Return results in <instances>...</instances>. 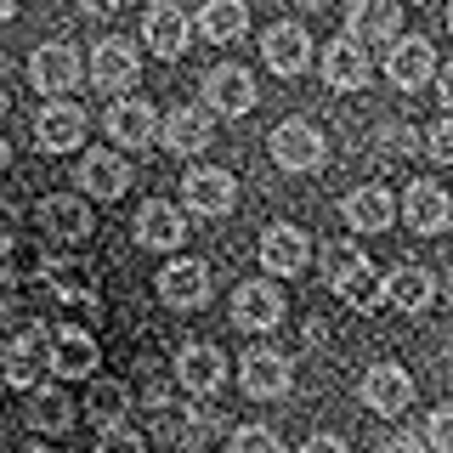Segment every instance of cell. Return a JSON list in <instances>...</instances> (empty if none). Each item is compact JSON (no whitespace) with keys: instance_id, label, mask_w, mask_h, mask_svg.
<instances>
[{"instance_id":"37","label":"cell","mask_w":453,"mask_h":453,"mask_svg":"<svg viewBox=\"0 0 453 453\" xmlns=\"http://www.w3.org/2000/svg\"><path fill=\"white\" fill-rule=\"evenodd\" d=\"M96 453H148V442H142L131 425H113V431L96 436Z\"/></svg>"},{"instance_id":"11","label":"cell","mask_w":453,"mask_h":453,"mask_svg":"<svg viewBox=\"0 0 453 453\" xmlns=\"http://www.w3.org/2000/svg\"><path fill=\"white\" fill-rule=\"evenodd\" d=\"M85 136V108L74 103H46L35 119V148L40 153H74Z\"/></svg>"},{"instance_id":"3","label":"cell","mask_w":453,"mask_h":453,"mask_svg":"<svg viewBox=\"0 0 453 453\" xmlns=\"http://www.w3.org/2000/svg\"><path fill=\"white\" fill-rule=\"evenodd\" d=\"M35 221H40V233H46L51 244H85V238H91V204L74 198V193L40 198V204H35Z\"/></svg>"},{"instance_id":"29","label":"cell","mask_w":453,"mask_h":453,"mask_svg":"<svg viewBox=\"0 0 453 453\" xmlns=\"http://www.w3.org/2000/svg\"><path fill=\"white\" fill-rule=\"evenodd\" d=\"M198 28H204V40H210V46H233V40L250 28L244 0H210V6L198 12Z\"/></svg>"},{"instance_id":"48","label":"cell","mask_w":453,"mask_h":453,"mask_svg":"<svg viewBox=\"0 0 453 453\" xmlns=\"http://www.w3.org/2000/svg\"><path fill=\"white\" fill-rule=\"evenodd\" d=\"M448 357H453V346H448Z\"/></svg>"},{"instance_id":"1","label":"cell","mask_w":453,"mask_h":453,"mask_svg":"<svg viewBox=\"0 0 453 453\" xmlns=\"http://www.w3.org/2000/svg\"><path fill=\"white\" fill-rule=\"evenodd\" d=\"M40 363H51V334H40L35 323H23V329L0 346V386H35Z\"/></svg>"},{"instance_id":"44","label":"cell","mask_w":453,"mask_h":453,"mask_svg":"<svg viewBox=\"0 0 453 453\" xmlns=\"http://www.w3.org/2000/svg\"><path fill=\"white\" fill-rule=\"evenodd\" d=\"M18 18V6H12V0H0V23H12Z\"/></svg>"},{"instance_id":"8","label":"cell","mask_w":453,"mask_h":453,"mask_svg":"<svg viewBox=\"0 0 453 453\" xmlns=\"http://www.w3.org/2000/svg\"><path fill=\"white\" fill-rule=\"evenodd\" d=\"M238 380H244V391L250 396H283L295 386V368H289V357L283 351H273V346H255V351H244V363H238Z\"/></svg>"},{"instance_id":"25","label":"cell","mask_w":453,"mask_h":453,"mask_svg":"<svg viewBox=\"0 0 453 453\" xmlns=\"http://www.w3.org/2000/svg\"><path fill=\"white\" fill-rule=\"evenodd\" d=\"M96 363H103V351L85 329H51V368L63 380H91Z\"/></svg>"},{"instance_id":"41","label":"cell","mask_w":453,"mask_h":453,"mask_svg":"<svg viewBox=\"0 0 453 453\" xmlns=\"http://www.w3.org/2000/svg\"><path fill=\"white\" fill-rule=\"evenodd\" d=\"M380 453H425V442H419V436H391Z\"/></svg>"},{"instance_id":"5","label":"cell","mask_w":453,"mask_h":453,"mask_svg":"<svg viewBox=\"0 0 453 453\" xmlns=\"http://www.w3.org/2000/svg\"><path fill=\"white\" fill-rule=\"evenodd\" d=\"M323 153H329V142H323V131L311 119H283L273 131V159L283 170H318Z\"/></svg>"},{"instance_id":"30","label":"cell","mask_w":453,"mask_h":453,"mask_svg":"<svg viewBox=\"0 0 453 453\" xmlns=\"http://www.w3.org/2000/svg\"><path fill=\"white\" fill-rule=\"evenodd\" d=\"M85 408H91V419L113 431V425H125V408H131V391L119 386V380H91V391H85Z\"/></svg>"},{"instance_id":"34","label":"cell","mask_w":453,"mask_h":453,"mask_svg":"<svg viewBox=\"0 0 453 453\" xmlns=\"http://www.w3.org/2000/svg\"><path fill=\"white\" fill-rule=\"evenodd\" d=\"M340 301H346V306H357V311H374L380 301H386V283H380V273H374V266H363V273H351L346 283H340Z\"/></svg>"},{"instance_id":"22","label":"cell","mask_w":453,"mask_h":453,"mask_svg":"<svg viewBox=\"0 0 453 453\" xmlns=\"http://www.w3.org/2000/svg\"><path fill=\"white\" fill-rule=\"evenodd\" d=\"M181 238H188V221H181V210L170 204V198H148V204L136 210V244H148V250H176Z\"/></svg>"},{"instance_id":"31","label":"cell","mask_w":453,"mask_h":453,"mask_svg":"<svg viewBox=\"0 0 453 453\" xmlns=\"http://www.w3.org/2000/svg\"><path fill=\"white\" fill-rule=\"evenodd\" d=\"M363 250L357 244H351V238H334V244H323L318 250V278L323 283H329V289H340V283H346L351 273H363Z\"/></svg>"},{"instance_id":"15","label":"cell","mask_w":453,"mask_h":453,"mask_svg":"<svg viewBox=\"0 0 453 453\" xmlns=\"http://www.w3.org/2000/svg\"><path fill=\"white\" fill-rule=\"evenodd\" d=\"M363 403L374 408V414H403L408 403H414V380H408V368H396V363H374L363 374Z\"/></svg>"},{"instance_id":"18","label":"cell","mask_w":453,"mask_h":453,"mask_svg":"<svg viewBox=\"0 0 453 453\" xmlns=\"http://www.w3.org/2000/svg\"><path fill=\"white\" fill-rule=\"evenodd\" d=\"M340 216H346V226H357V233H391L396 198L368 181V188H351L346 198H340Z\"/></svg>"},{"instance_id":"14","label":"cell","mask_w":453,"mask_h":453,"mask_svg":"<svg viewBox=\"0 0 453 453\" xmlns=\"http://www.w3.org/2000/svg\"><path fill=\"white\" fill-rule=\"evenodd\" d=\"M136 74H142V63H136L131 40L113 35V40H103V46L91 51V85H96V91H131Z\"/></svg>"},{"instance_id":"4","label":"cell","mask_w":453,"mask_h":453,"mask_svg":"<svg viewBox=\"0 0 453 453\" xmlns=\"http://www.w3.org/2000/svg\"><path fill=\"white\" fill-rule=\"evenodd\" d=\"M255 80H250V68H238V63H216L204 74V108L210 113H226V119H238V113H250L255 108Z\"/></svg>"},{"instance_id":"35","label":"cell","mask_w":453,"mask_h":453,"mask_svg":"<svg viewBox=\"0 0 453 453\" xmlns=\"http://www.w3.org/2000/svg\"><path fill=\"white\" fill-rule=\"evenodd\" d=\"M226 453H283V442H278V431H266V425H244Z\"/></svg>"},{"instance_id":"16","label":"cell","mask_w":453,"mask_h":453,"mask_svg":"<svg viewBox=\"0 0 453 453\" xmlns=\"http://www.w3.org/2000/svg\"><path fill=\"white\" fill-rule=\"evenodd\" d=\"M188 35H193L188 12H181V6H170V0H159V6H148V18H142V40H148V46L159 51L165 63H176V57L188 51Z\"/></svg>"},{"instance_id":"23","label":"cell","mask_w":453,"mask_h":453,"mask_svg":"<svg viewBox=\"0 0 453 453\" xmlns=\"http://www.w3.org/2000/svg\"><path fill=\"white\" fill-rule=\"evenodd\" d=\"M403 216L414 233H442V226L453 221V198L436 188V181H408V198H403Z\"/></svg>"},{"instance_id":"12","label":"cell","mask_w":453,"mask_h":453,"mask_svg":"<svg viewBox=\"0 0 453 453\" xmlns=\"http://www.w3.org/2000/svg\"><path fill=\"white\" fill-rule=\"evenodd\" d=\"M80 74H85V63H80V51L74 46H40L35 57H28V80H35V91H74L80 85Z\"/></svg>"},{"instance_id":"40","label":"cell","mask_w":453,"mask_h":453,"mask_svg":"<svg viewBox=\"0 0 453 453\" xmlns=\"http://www.w3.org/2000/svg\"><path fill=\"white\" fill-rule=\"evenodd\" d=\"M301 453H346V442H340V436H306Z\"/></svg>"},{"instance_id":"9","label":"cell","mask_w":453,"mask_h":453,"mask_svg":"<svg viewBox=\"0 0 453 453\" xmlns=\"http://www.w3.org/2000/svg\"><path fill=\"white\" fill-rule=\"evenodd\" d=\"M283 295L273 289V278H255V283H238V295H233V323L238 329H278L283 323Z\"/></svg>"},{"instance_id":"24","label":"cell","mask_w":453,"mask_h":453,"mask_svg":"<svg viewBox=\"0 0 453 453\" xmlns=\"http://www.w3.org/2000/svg\"><path fill=\"white\" fill-rule=\"evenodd\" d=\"M159 142L170 153H204L216 142V125H210V108H170Z\"/></svg>"},{"instance_id":"46","label":"cell","mask_w":453,"mask_h":453,"mask_svg":"<svg viewBox=\"0 0 453 453\" xmlns=\"http://www.w3.org/2000/svg\"><path fill=\"white\" fill-rule=\"evenodd\" d=\"M23 453H51V448H23Z\"/></svg>"},{"instance_id":"20","label":"cell","mask_w":453,"mask_h":453,"mask_svg":"<svg viewBox=\"0 0 453 453\" xmlns=\"http://www.w3.org/2000/svg\"><path fill=\"white\" fill-rule=\"evenodd\" d=\"M396 28H403V6H391V0H357V6H346V35L357 46L396 40Z\"/></svg>"},{"instance_id":"42","label":"cell","mask_w":453,"mask_h":453,"mask_svg":"<svg viewBox=\"0 0 453 453\" xmlns=\"http://www.w3.org/2000/svg\"><path fill=\"white\" fill-rule=\"evenodd\" d=\"M436 96H442V108L453 113V63L442 68V74H436Z\"/></svg>"},{"instance_id":"7","label":"cell","mask_w":453,"mask_h":453,"mask_svg":"<svg viewBox=\"0 0 453 453\" xmlns=\"http://www.w3.org/2000/svg\"><path fill=\"white\" fill-rule=\"evenodd\" d=\"M159 301L176 306V311H193L210 301V261H193V255H181V261H170L159 273Z\"/></svg>"},{"instance_id":"17","label":"cell","mask_w":453,"mask_h":453,"mask_svg":"<svg viewBox=\"0 0 453 453\" xmlns=\"http://www.w3.org/2000/svg\"><path fill=\"white\" fill-rule=\"evenodd\" d=\"M261 57L273 74H301V68L311 63V35L301 23H273L261 35Z\"/></svg>"},{"instance_id":"26","label":"cell","mask_w":453,"mask_h":453,"mask_svg":"<svg viewBox=\"0 0 453 453\" xmlns=\"http://www.w3.org/2000/svg\"><path fill=\"white\" fill-rule=\"evenodd\" d=\"M176 380H181L193 396H210V391H221V380H226V357H221L216 346H181Z\"/></svg>"},{"instance_id":"36","label":"cell","mask_w":453,"mask_h":453,"mask_svg":"<svg viewBox=\"0 0 453 453\" xmlns=\"http://www.w3.org/2000/svg\"><path fill=\"white\" fill-rule=\"evenodd\" d=\"M425 153H431L436 165H453V113H442V119L425 131Z\"/></svg>"},{"instance_id":"39","label":"cell","mask_w":453,"mask_h":453,"mask_svg":"<svg viewBox=\"0 0 453 453\" xmlns=\"http://www.w3.org/2000/svg\"><path fill=\"white\" fill-rule=\"evenodd\" d=\"M18 226H23L18 204H6V198H0V250H12V244H18Z\"/></svg>"},{"instance_id":"27","label":"cell","mask_w":453,"mask_h":453,"mask_svg":"<svg viewBox=\"0 0 453 453\" xmlns=\"http://www.w3.org/2000/svg\"><path fill=\"white\" fill-rule=\"evenodd\" d=\"M74 181H80V188L91 193V198H119V193H125V181H131V170H125L119 153L91 148V153L80 159V176H74Z\"/></svg>"},{"instance_id":"13","label":"cell","mask_w":453,"mask_h":453,"mask_svg":"<svg viewBox=\"0 0 453 453\" xmlns=\"http://www.w3.org/2000/svg\"><path fill=\"white\" fill-rule=\"evenodd\" d=\"M306 261H311V244H306L301 226L278 221V226H266V233H261V266H266V273L295 278V273H306Z\"/></svg>"},{"instance_id":"45","label":"cell","mask_w":453,"mask_h":453,"mask_svg":"<svg viewBox=\"0 0 453 453\" xmlns=\"http://www.w3.org/2000/svg\"><path fill=\"white\" fill-rule=\"evenodd\" d=\"M6 159H12V148H6V136H0V170H6Z\"/></svg>"},{"instance_id":"43","label":"cell","mask_w":453,"mask_h":453,"mask_svg":"<svg viewBox=\"0 0 453 453\" xmlns=\"http://www.w3.org/2000/svg\"><path fill=\"white\" fill-rule=\"evenodd\" d=\"M12 289H18V278H6V273H0V306H12Z\"/></svg>"},{"instance_id":"21","label":"cell","mask_w":453,"mask_h":453,"mask_svg":"<svg viewBox=\"0 0 453 453\" xmlns=\"http://www.w3.org/2000/svg\"><path fill=\"white\" fill-rule=\"evenodd\" d=\"M323 80L334 85V91H363L368 85V46H357L351 35H340L323 46Z\"/></svg>"},{"instance_id":"33","label":"cell","mask_w":453,"mask_h":453,"mask_svg":"<svg viewBox=\"0 0 453 453\" xmlns=\"http://www.w3.org/2000/svg\"><path fill=\"white\" fill-rule=\"evenodd\" d=\"M46 250L35 244V238H18L12 250H0V273L6 278H46Z\"/></svg>"},{"instance_id":"2","label":"cell","mask_w":453,"mask_h":453,"mask_svg":"<svg viewBox=\"0 0 453 453\" xmlns=\"http://www.w3.org/2000/svg\"><path fill=\"white\" fill-rule=\"evenodd\" d=\"M181 198H188L193 216H226L238 204V176L221 165H198L181 176Z\"/></svg>"},{"instance_id":"19","label":"cell","mask_w":453,"mask_h":453,"mask_svg":"<svg viewBox=\"0 0 453 453\" xmlns=\"http://www.w3.org/2000/svg\"><path fill=\"white\" fill-rule=\"evenodd\" d=\"M46 289L68 306H96V266L80 261V255H57L46 266Z\"/></svg>"},{"instance_id":"38","label":"cell","mask_w":453,"mask_h":453,"mask_svg":"<svg viewBox=\"0 0 453 453\" xmlns=\"http://www.w3.org/2000/svg\"><path fill=\"white\" fill-rule=\"evenodd\" d=\"M425 436H431V448H436V453H453V403L431 414V425H425Z\"/></svg>"},{"instance_id":"28","label":"cell","mask_w":453,"mask_h":453,"mask_svg":"<svg viewBox=\"0 0 453 453\" xmlns=\"http://www.w3.org/2000/svg\"><path fill=\"white\" fill-rule=\"evenodd\" d=\"M431 301H436V283H431L425 266H396V273L386 278V306H396V311H425Z\"/></svg>"},{"instance_id":"32","label":"cell","mask_w":453,"mask_h":453,"mask_svg":"<svg viewBox=\"0 0 453 453\" xmlns=\"http://www.w3.org/2000/svg\"><path fill=\"white\" fill-rule=\"evenodd\" d=\"M28 425H35V431H68V425H74V403H68L63 391H35V403H28Z\"/></svg>"},{"instance_id":"6","label":"cell","mask_w":453,"mask_h":453,"mask_svg":"<svg viewBox=\"0 0 453 453\" xmlns=\"http://www.w3.org/2000/svg\"><path fill=\"white\" fill-rule=\"evenodd\" d=\"M386 80L396 91H419L425 80H436V46L425 35H408L386 51Z\"/></svg>"},{"instance_id":"10","label":"cell","mask_w":453,"mask_h":453,"mask_svg":"<svg viewBox=\"0 0 453 453\" xmlns=\"http://www.w3.org/2000/svg\"><path fill=\"white\" fill-rule=\"evenodd\" d=\"M108 136L113 142H119V148H153V142H159V131H165V125L159 119H153V108L148 103H142V96H119V103H113L108 108Z\"/></svg>"},{"instance_id":"47","label":"cell","mask_w":453,"mask_h":453,"mask_svg":"<svg viewBox=\"0 0 453 453\" xmlns=\"http://www.w3.org/2000/svg\"><path fill=\"white\" fill-rule=\"evenodd\" d=\"M448 28H453V6H448Z\"/></svg>"}]
</instances>
